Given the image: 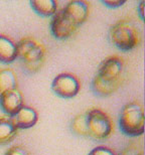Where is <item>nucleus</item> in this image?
Instances as JSON below:
<instances>
[{"label": "nucleus", "mask_w": 145, "mask_h": 155, "mask_svg": "<svg viewBox=\"0 0 145 155\" xmlns=\"http://www.w3.org/2000/svg\"><path fill=\"white\" fill-rule=\"evenodd\" d=\"M5 155H29L28 152L21 146H12L6 151Z\"/></svg>", "instance_id": "17"}, {"label": "nucleus", "mask_w": 145, "mask_h": 155, "mask_svg": "<svg viewBox=\"0 0 145 155\" xmlns=\"http://www.w3.org/2000/svg\"><path fill=\"white\" fill-rule=\"evenodd\" d=\"M18 134V128L11 117L0 116V145H5L14 140Z\"/></svg>", "instance_id": "12"}, {"label": "nucleus", "mask_w": 145, "mask_h": 155, "mask_svg": "<svg viewBox=\"0 0 145 155\" xmlns=\"http://www.w3.org/2000/svg\"><path fill=\"white\" fill-rule=\"evenodd\" d=\"M126 79L125 61L118 55L105 58L92 81V90L100 97H108L120 89Z\"/></svg>", "instance_id": "1"}, {"label": "nucleus", "mask_w": 145, "mask_h": 155, "mask_svg": "<svg viewBox=\"0 0 145 155\" xmlns=\"http://www.w3.org/2000/svg\"><path fill=\"white\" fill-rule=\"evenodd\" d=\"M17 58L20 61L23 69L28 73H38L45 61L44 45L38 39L27 36L21 38L16 43Z\"/></svg>", "instance_id": "3"}, {"label": "nucleus", "mask_w": 145, "mask_h": 155, "mask_svg": "<svg viewBox=\"0 0 145 155\" xmlns=\"http://www.w3.org/2000/svg\"><path fill=\"white\" fill-rule=\"evenodd\" d=\"M54 93L60 98L71 99L76 97L81 90V84L75 75L70 73H63L58 75L51 83Z\"/></svg>", "instance_id": "6"}, {"label": "nucleus", "mask_w": 145, "mask_h": 155, "mask_svg": "<svg viewBox=\"0 0 145 155\" xmlns=\"http://www.w3.org/2000/svg\"><path fill=\"white\" fill-rule=\"evenodd\" d=\"M72 129L80 136L90 137L94 140H105L112 134L113 123L106 112L92 108L74 118Z\"/></svg>", "instance_id": "2"}, {"label": "nucleus", "mask_w": 145, "mask_h": 155, "mask_svg": "<svg viewBox=\"0 0 145 155\" xmlns=\"http://www.w3.org/2000/svg\"><path fill=\"white\" fill-rule=\"evenodd\" d=\"M119 155H144L142 149L134 144L129 145Z\"/></svg>", "instance_id": "16"}, {"label": "nucleus", "mask_w": 145, "mask_h": 155, "mask_svg": "<svg viewBox=\"0 0 145 155\" xmlns=\"http://www.w3.org/2000/svg\"><path fill=\"white\" fill-rule=\"evenodd\" d=\"M78 29L75 24L64 14L63 11H57L52 15L51 21V30L55 38L64 40L69 38Z\"/></svg>", "instance_id": "7"}, {"label": "nucleus", "mask_w": 145, "mask_h": 155, "mask_svg": "<svg viewBox=\"0 0 145 155\" xmlns=\"http://www.w3.org/2000/svg\"><path fill=\"white\" fill-rule=\"evenodd\" d=\"M23 106V97L18 89L0 94V108L8 116L13 117Z\"/></svg>", "instance_id": "8"}, {"label": "nucleus", "mask_w": 145, "mask_h": 155, "mask_svg": "<svg viewBox=\"0 0 145 155\" xmlns=\"http://www.w3.org/2000/svg\"><path fill=\"white\" fill-rule=\"evenodd\" d=\"M89 155H117L114 151L109 147L106 146H97L89 152Z\"/></svg>", "instance_id": "15"}, {"label": "nucleus", "mask_w": 145, "mask_h": 155, "mask_svg": "<svg viewBox=\"0 0 145 155\" xmlns=\"http://www.w3.org/2000/svg\"><path fill=\"white\" fill-rule=\"evenodd\" d=\"M12 120L19 129H29L36 124L38 120V112L31 107L23 106L13 117H11Z\"/></svg>", "instance_id": "10"}, {"label": "nucleus", "mask_w": 145, "mask_h": 155, "mask_svg": "<svg viewBox=\"0 0 145 155\" xmlns=\"http://www.w3.org/2000/svg\"><path fill=\"white\" fill-rule=\"evenodd\" d=\"M17 58L16 43L4 35H0V63L11 64Z\"/></svg>", "instance_id": "11"}, {"label": "nucleus", "mask_w": 145, "mask_h": 155, "mask_svg": "<svg viewBox=\"0 0 145 155\" xmlns=\"http://www.w3.org/2000/svg\"><path fill=\"white\" fill-rule=\"evenodd\" d=\"M143 6H144V1H141L140 2V4H139V6L137 7V11H138V13H139V16H140V18L141 19H144V13H143Z\"/></svg>", "instance_id": "19"}, {"label": "nucleus", "mask_w": 145, "mask_h": 155, "mask_svg": "<svg viewBox=\"0 0 145 155\" xmlns=\"http://www.w3.org/2000/svg\"><path fill=\"white\" fill-rule=\"evenodd\" d=\"M144 111L138 102H130L123 106L119 116L120 130L125 135L137 137L144 133Z\"/></svg>", "instance_id": "5"}, {"label": "nucleus", "mask_w": 145, "mask_h": 155, "mask_svg": "<svg viewBox=\"0 0 145 155\" xmlns=\"http://www.w3.org/2000/svg\"><path fill=\"white\" fill-rule=\"evenodd\" d=\"M104 5H106L109 8H119L125 4V1H102Z\"/></svg>", "instance_id": "18"}, {"label": "nucleus", "mask_w": 145, "mask_h": 155, "mask_svg": "<svg viewBox=\"0 0 145 155\" xmlns=\"http://www.w3.org/2000/svg\"><path fill=\"white\" fill-rule=\"evenodd\" d=\"M141 32L134 22L129 19L117 21L109 29V39L113 45L128 51L136 48L141 42Z\"/></svg>", "instance_id": "4"}, {"label": "nucleus", "mask_w": 145, "mask_h": 155, "mask_svg": "<svg viewBox=\"0 0 145 155\" xmlns=\"http://www.w3.org/2000/svg\"><path fill=\"white\" fill-rule=\"evenodd\" d=\"M17 89V79L10 69L0 70V94L10 90Z\"/></svg>", "instance_id": "14"}, {"label": "nucleus", "mask_w": 145, "mask_h": 155, "mask_svg": "<svg viewBox=\"0 0 145 155\" xmlns=\"http://www.w3.org/2000/svg\"><path fill=\"white\" fill-rule=\"evenodd\" d=\"M61 11L77 27H79L89 16V4L86 1H70Z\"/></svg>", "instance_id": "9"}, {"label": "nucleus", "mask_w": 145, "mask_h": 155, "mask_svg": "<svg viewBox=\"0 0 145 155\" xmlns=\"http://www.w3.org/2000/svg\"><path fill=\"white\" fill-rule=\"evenodd\" d=\"M30 6L41 16H52L57 12L58 5L54 0H33L30 1Z\"/></svg>", "instance_id": "13"}]
</instances>
